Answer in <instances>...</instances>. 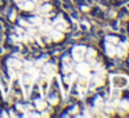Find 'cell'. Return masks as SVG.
Listing matches in <instances>:
<instances>
[{
    "label": "cell",
    "mask_w": 129,
    "mask_h": 118,
    "mask_svg": "<svg viewBox=\"0 0 129 118\" xmlns=\"http://www.w3.org/2000/svg\"><path fill=\"white\" fill-rule=\"evenodd\" d=\"M85 51H86V47L85 46H75V47L72 49V58H74V61H76V63H79V61H82L83 60V57H85Z\"/></svg>",
    "instance_id": "1"
},
{
    "label": "cell",
    "mask_w": 129,
    "mask_h": 118,
    "mask_svg": "<svg viewBox=\"0 0 129 118\" xmlns=\"http://www.w3.org/2000/svg\"><path fill=\"white\" fill-rule=\"evenodd\" d=\"M76 72L79 75H89V71H90V65L89 63H83V61H79L76 63V67H75Z\"/></svg>",
    "instance_id": "2"
},
{
    "label": "cell",
    "mask_w": 129,
    "mask_h": 118,
    "mask_svg": "<svg viewBox=\"0 0 129 118\" xmlns=\"http://www.w3.org/2000/svg\"><path fill=\"white\" fill-rule=\"evenodd\" d=\"M56 72V65L54 64H43V67H42V75L43 76H46V78H49V76H51L53 74Z\"/></svg>",
    "instance_id": "3"
},
{
    "label": "cell",
    "mask_w": 129,
    "mask_h": 118,
    "mask_svg": "<svg viewBox=\"0 0 129 118\" xmlns=\"http://www.w3.org/2000/svg\"><path fill=\"white\" fill-rule=\"evenodd\" d=\"M128 49H129V43L128 42H122V43H121V46H118V47H117L115 56L121 57V58L126 57V54H128Z\"/></svg>",
    "instance_id": "4"
},
{
    "label": "cell",
    "mask_w": 129,
    "mask_h": 118,
    "mask_svg": "<svg viewBox=\"0 0 129 118\" xmlns=\"http://www.w3.org/2000/svg\"><path fill=\"white\" fill-rule=\"evenodd\" d=\"M85 57L87 58V63H89V65L92 67L93 64H94V58H96V50L92 47L87 49L86 47V51H85Z\"/></svg>",
    "instance_id": "5"
},
{
    "label": "cell",
    "mask_w": 129,
    "mask_h": 118,
    "mask_svg": "<svg viewBox=\"0 0 129 118\" xmlns=\"http://www.w3.org/2000/svg\"><path fill=\"white\" fill-rule=\"evenodd\" d=\"M89 78L92 79V82H93V85H94V86H100V85L104 83V75H103V74L96 72L93 76H89Z\"/></svg>",
    "instance_id": "6"
},
{
    "label": "cell",
    "mask_w": 129,
    "mask_h": 118,
    "mask_svg": "<svg viewBox=\"0 0 129 118\" xmlns=\"http://www.w3.org/2000/svg\"><path fill=\"white\" fill-rule=\"evenodd\" d=\"M49 35H50L51 40H54V42H58V40H61L62 38H64V35H62V31H58V29H51Z\"/></svg>",
    "instance_id": "7"
},
{
    "label": "cell",
    "mask_w": 129,
    "mask_h": 118,
    "mask_svg": "<svg viewBox=\"0 0 129 118\" xmlns=\"http://www.w3.org/2000/svg\"><path fill=\"white\" fill-rule=\"evenodd\" d=\"M7 64H9V67L14 68L15 71H18L20 68H22V61L15 60V58H9V60H7Z\"/></svg>",
    "instance_id": "8"
},
{
    "label": "cell",
    "mask_w": 129,
    "mask_h": 118,
    "mask_svg": "<svg viewBox=\"0 0 129 118\" xmlns=\"http://www.w3.org/2000/svg\"><path fill=\"white\" fill-rule=\"evenodd\" d=\"M20 7L24 10H26V11H32V10L35 9V2L34 0H24Z\"/></svg>",
    "instance_id": "9"
},
{
    "label": "cell",
    "mask_w": 129,
    "mask_h": 118,
    "mask_svg": "<svg viewBox=\"0 0 129 118\" xmlns=\"http://www.w3.org/2000/svg\"><path fill=\"white\" fill-rule=\"evenodd\" d=\"M114 83H115V86H118V87H121V86H126L128 85V79L125 78V76H114Z\"/></svg>",
    "instance_id": "10"
},
{
    "label": "cell",
    "mask_w": 129,
    "mask_h": 118,
    "mask_svg": "<svg viewBox=\"0 0 129 118\" xmlns=\"http://www.w3.org/2000/svg\"><path fill=\"white\" fill-rule=\"evenodd\" d=\"M115 51H117L115 45H111V43L107 42V43H106V53H107V56L114 57V56H115Z\"/></svg>",
    "instance_id": "11"
},
{
    "label": "cell",
    "mask_w": 129,
    "mask_h": 118,
    "mask_svg": "<svg viewBox=\"0 0 129 118\" xmlns=\"http://www.w3.org/2000/svg\"><path fill=\"white\" fill-rule=\"evenodd\" d=\"M29 21H31V25L32 26H36V28L43 24V21H42V18H40V17H34V18H31Z\"/></svg>",
    "instance_id": "12"
},
{
    "label": "cell",
    "mask_w": 129,
    "mask_h": 118,
    "mask_svg": "<svg viewBox=\"0 0 129 118\" xmlns=\"http://www.w3.org/2000/svg\"><path fill=\"white\" fill-rule=\"evenodd\" d=\"M94 107L96 110H103L104 108V101L101 97H96L94 99Z\"/></svg>",
    "instance_id": "13"
},
{
    "label": "cell",
    "mask_w": 129,
    "mask_h": 118,
    "mask_svg": "<svg viewBox=\"0 0 129 118\" xmlns=\"http://www.w3.org/2000/svg\"><path fill=\"white\" fill-rule=\"evenodd\" d=\"M50 11H51V4L46 2V3L40 7V13H42V14H49Z\"/></svg>",
    "instance_id": "14"
},
{
    "label": "cell",
    "mask_w": 129,
    "mask_h": 118,
    "mask_svg": "<svg viewBox=\"0 0 129 118\" xmlns=\"http://www.w3.org/2000/svg\"><path fill=\"white\" fill-rule=\"evenodd\" d=\"M75 78H78V72H76V74H71V75H67L64 78V82H65V83H68V85H71L74 81H75Z\"/></svg>",
    "instance_id": "15"
},
{
    "label": "cell",
    "mask_w": 129,
    "mask_h": 118,
    "mask_svg": "<svg viewBox=\"0 0 129 118\" xmlns=\"http://www.w3.org/2000/svg\"><path fill=\"white\" fill-rule=\"evenodd\" d=\"M35 107H36L38 110H43L46 107V103L43 100H40V99H36V100H35Z\"/></svg>",
    "instance_id": "16"
},
{
    "label": "cell",
    "mask_w": 129,
    "mask_h": 118,
    "mask_svg": "<svg viewBox=\"0 0 129 118\" xmlns=\"http://www.w3.org/2000/svg\"><path fill=\"white\" fill-rule=\"evenodd\" d=\"M119 107H121L122 110H125V111H128V110H129V99H125V100H121Z\"/></svg>",
    "instance_id": "17"
},
{
    "label": "cell",
    "mask_w": 129,
    "mask_h": 118,
    "mask_svg": "<svg viewBox=\"0 0 129 118\" xmlns=\"http://www.w3.org/2000/svg\"><path fill=\"white\" fill-rule=\"evenodd\" d=\"M106 42H108V43H111V45H117L119 40H118V38L117 36H106Z\"/></svg>",
    "instance_id": "18"
},
{
    "label": "cell",
    "mask_w": 129,
    "mask_h": 118,
    "mask_svg": "<svg viewBox=\"0 0 129 118\" xmlns=\"http://www.w3.org/2000/svg\"><path fill=\"white\" fill-rule=\"evenodd\" d=\"M62 71H64L65 74H70L71 71H72V65H71L70 63H67V64H64V67H62Z\"/></svg>",
    "instance_id": "19"
},
{
    "label": "cell",
    "mask_w": 129,
    "mask_h": 118,
    "mask_svg": "<svg viewBox=\"0 0 129 118\" xmlns=\"http://www.w3.org/2000/svg\"><path fill=\"white\" fill-rule=\"evenodd\" d=\"M43 64H45V58H40V60H38V61L35 63V67H36V68H42Z\"/></svg>",
    "instance_id": "20"
},
{
    "label": "cell",
    "mask_w": 129,
    "mask_h": 118,
    "mask_svg": "<svg viewBox=\"0 0 129 118\" xmlns=\"http://www.w3.org/2000/svg\"><path fill=\"white\" fill-rule=\"evenodd\" d=\"M20 24H21V26H26V28L32 26V25H31V22H26L25 20H21V21H20Z\"/></svg>",
    "instance_id": "21"
},
{
    "label": "cell",
    "mask_w": 129,
    "mask_h": 118,
    "mask_svg": "<svg viewBox=\"0 0 129 118\" xmlns=\"http://www.w3.org/2000/svg\"><path fill=\"white\" fill-rule=\"evenodd\" d=\"M49 101H50V104H57V97L56 96H51V97L49 99Z\"/></svg>",
    "instance_id": "22"
},
{
    "label": "cell",
    "mask_w": 129,
    "mask_h": 118,
    "mask_svg": "<svg viewBox=\"0 0 129 118\" xmlns=\"http://www.w3.org/2000/svg\"><path fill=\"white\" fill-rule=\"evenodd\" d=\"M47 115H50V110H49V111L42 112V114H40V117H47Z\"/></svg>",
    "instance_id": "23"
},
{
    "label": "cell",
    "mask_w": 129,
    "mask_h": 118,
    "mask_svg": "<svg viewBox=\"0 0 129 118\" xmlns=\"http://www.w3.org/2000/svg\"><path fill=\"white\" fill-rule=\"evenodd\" d=\"M42 2H49V0H42Z\"/></svg>",
    "instance_id": "24"
}]
</instances>
